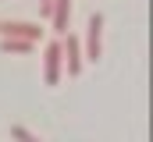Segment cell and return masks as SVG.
<instances>
[{"mask_svg": "<svg viewBox=\"0 0 153 142\" xmlns=\"http://www.w3.org/2000/svg\"><path fill=\"white\" fill-rule=\"evenodd\" d=\"M103 53V14L93 11L89 21H85V39H82V57L85 61H100Z\"/></svg>", "mask_w": 153, "mask_h": 142, "instance_id": "6da1fadb", "label": "cell"}, {"mask_svg": "<svg viewBox=\"0 0 153 142\" xmlns=\"http://www.w3.org/2000/svg\"><path fill=\"white\" fill-rule=\"evenodd\" d=\"M61 64H68V78L82 75L85 57H82V39L78 36H61Z\"/></svg>", "mask_w": 153, "mask_h": 142, "instance_id": "7a4b0ae2", "label": "cell"}, {"mask_svg": "<svg viewBox=\"0 0 153 142\" xmlns=\"http://www.w3.org/2000/svg\"><path fill=\"white\" fill-rule=\"evenodd\" d=\"M0 39L39 43V39H43V25H36V21H0Z\"/></svg>", "mask_w": 153, "mask_h": 142, "instance_id": "3957f363", "label": "cell"}, {"mask_svg": "<svg viewBox=\"0 0 153 142\" xmlns=\"http://www.w3.org/2000/svg\"><path fill=\"white\" fill-rule=\"evenodd\" d=\"M61 39H50L43 46V82L46 85H57L61 82Z\"/></svg>", "mask_w": 153, "mask_h": 142, "instance_id": "277c9868", "label": "cell"}, {"mask_svg": "<svg viewBox=\"0 0 153 142\" xmlns=\"http://www.w3.org/2000/svg\"><path fill=\"white\" fill-rule=\"evenodd\" d=\"M68 18H71V0H53L50 21H53V32H57V39H61V36H68Z\"/></svg>", "mask_w": 153, "mask_h": 142, "instance_id": "5b68a950", "label": "cell"}, {"mask_svg": "<svg viewBox=\"0 0 153 142\" xmlns=\"http://www.w3.org/2000/svg\"><path fill=\"white\" fill-rule=\"evenodd\" d=\"M36 43H22V39H0V53H32Z\"/></svg>", "mask_w": 153, "mask_h": 142, "instance_id": "8992f818", "label": "cell"}, {"mask_svg": "<svg viewBox=\"0 0 153 142\" xmlns=\"http://www.w3.org/2000/svg\"><path fill=\"white\" fill-rule=\"evenodd\" d=\"M11 139H14V142H43L39 135H32L25 124H11Z\"/></svg>", "mask_w": 153, "mask_h": 142, "instance_id": "52a82bcc", "label": "cell"}, {"mask_svg": "<svg viewBox=\"0 0 153 142\" xmlns=\"http://www.w3.org/2000/svg\"><path fill=\"white\" fill-rule=\"evenodd\" d=\"M50 11H53V0H39V14L50 18Z\"/></svg>", "mask_w": 153, "mask_h": 142, "instance_id": "ba28073f", "label": "cell"}]
</instances>
